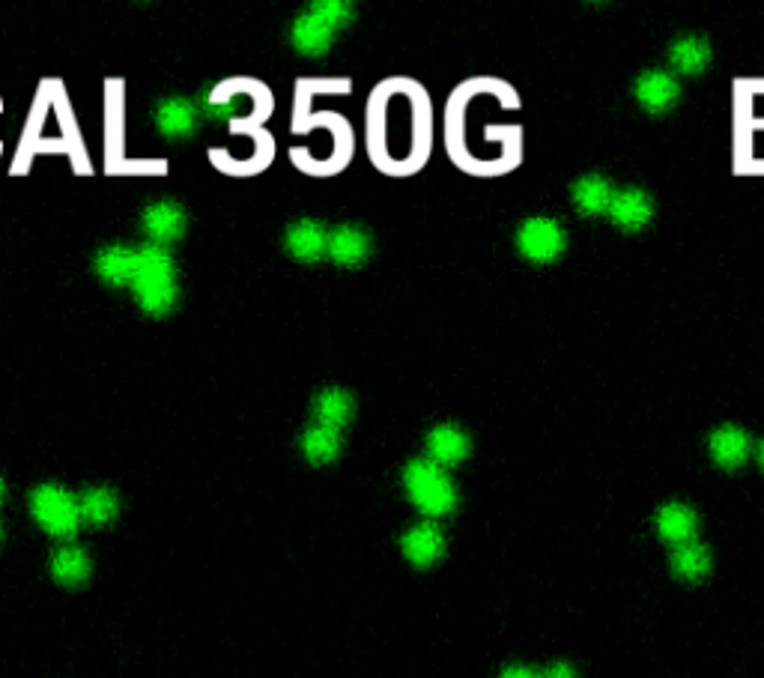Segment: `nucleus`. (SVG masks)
<instances>
[{"mask_svg":"<svg viewBox=\"0 0 764 678\" xmlns=\"http://www.w3.org/2000/svg\"><path fill=\"white\" fill-rule=\"evenodd\" d=\"M341 431H332V428H323V425H308L302 431V440H299V449L305 454L308 463L314 466H326L332 463L338 454H341Z\"/></svg>","mask_w":764,"mask_h":678,"instance_id":"30","label":"nucleus"},{"mask_svg":"<svg viewBox=\"0 0 764 678\" xmlns=\"http://www.w3.org/2000/svg\"><path fill=\"white\" fill-rule=\"evenodd\" d=\"M329 248V227L317 219H296L284 230V251L299 263H320Z\"/></svg>","mask_w":764,"mask_h":678,"instance_id":"16","label":"nucleus"},{"mask_svg":"<svg viewBox=\"0 0 764 678\" xmlns=\"http://www.w3.org/2000/svg\"><path fill=\"white\" fill-rule=\"evenodd\" d=\"M496 75H475L460 81L445 102L442 147L457 171L475 180L508 177L523 165L526 138L520 123H499L487 117V102L496 90Z\"/></svg>","mask_w":764,"mask_h":678,"instance_id":"2","label":"nucleus"},{"mask_svg":"<svg viewBox=\"0 0 764 678\" xmlns=\"http://www.w3.org/2000/svg\"><path fill=\"white\" fill-rule=\"evenodd\" d=\"M735 174L764 177V78L735 81Z\"/></svg>","mask_w":764,"mask_h":678,"instance_id":"6","label":"nucleus"},{"mask_svg":"<svg viewBox=\"0 0 764 678\" xmlns=\"http://www.w3.org/2000/svg\"><path fill=\"white\" fill-rule=\"evenodd\" d=\"M0 535H3V526H0Z\"/></svg>","mask_w":764,"mask_h":678,"instance_id":"37","label":"nucleus"},{"mask_svg":"<svg viewBox=\"0 0 764 678\" xmlns=\"http://www.w3.org/2000/svg\"><path fill=\"white\" fill-rule=\"evenodd\" d=\"M42 159H63L75 177L93 174V159L63 78H42L36 84L9 174L27 177Z\"/></svg>","mask_w":764,"mask_h":678,"instance_id":"4","label":"nucleus"},{"mask_svg":"<svg viewBox=\"0 0 764 678\" xmlns=\"http://www.w3.org/2000/svg\"><path fill=\"white\" fill-rule=\"evenodd\" d=\"M654 526H657V535L663 541H669L672 547H681L687 541H696L699 514L690 505H684V502H666V505L657 508Z\"/></svg>","mask_w":764,"mask_h":678,"instance_id":"26","label":"nucleus"},{"mask_svg":"<svg viewBox=\"0 0 764 678\" xmlns=\"http://www.w3.org/2000/svg\"><path fill=\"white\" fill-rule=\"evenodd\" d=\"M708 454L717 466L738 469L753 457V437L741 425L726 422V425H720L708 434Z\"/></svg>","mask_w":764,"mask_h":678,"instance_id":"19","label":"nucleus"},{"mask_svg":"<svg viewBox=\"0 0 764 678\" xmlns=\"http://www.w3.org/2000/svg\"><path fill=\"white\" fill-rule=\"evenodd\" d=\"M3 111H6V102H3V96H0V117H3ZM0 159H3V135H0Z\"/></svg>","mask_w":764,"mask_h":678,"instance_id":"34","label":"nucleus"},{"mask_svg":"<svg viewBox=\"0 0 764 678\" xmlns=\"http://www.w3.org/2000/svg\"><path fill=\"white\" fill-rule=\"evenodd\" d=\"M499 678H538V673L532 667H523V664H514V667H505Z\"/></svg>","mask_w":764,"mask_h":678,"instance_id":"33","label":"nucleus"},{"mask_svg":"<svg viewBox=\"0 0 764 678\" xmlns=\"http://www.w3.org/2000/svg\"><path fill=\"white\" fill-rule=\"evenodd\" d=\"M756 460H759V466L764 469V440L759 443V449H756Z\"/></svg>","mask_w":764,"mask_h":678,"instance_id":"35","label":"nucleus"},{"mask_svg":"<svg viewBox=\"0 0 764 678\" xmlns=\"http://www.w3.org/2000/svg\"><path fill=\"white\" fill-rule=\"evenodd\" d=\"M105 123H102V168L114 180H156L168 177L171 165L159 156H135L129 150L126 81L105 78Z\"/></svg>","mask_w":764,"mask_h":678,"instance_id":"5","label":"nucleus"},{"mask_svg":"<svg viewBox=\"0 0 764 678\" xmlns=\"http://www.w3.org/2000/svg\"><path fill=\"white\" fill-rule=\"evenodd\" d=\"M714 60V48H711V39L702 36V33H687V36H678L672 45H669V66H672V75H702Z\"/></svg>","mask_w":764,"mask_h":678,"instance_id":"23","label":"nucleus"},{"mask_svg":"<svg viewBox=\"0 0 764 678\" xmlns=\"http://www.w3.org/2000/svg\"><path fill=\"white\" fill-rule=\"evenodd\" d=\"M711 550L702 541H687L672 550V574L684 583H699L711 574Z\"/></svg>","mask_w":764,"mask_h":678,"instance_id":"28","label":"nucleus"},{"mask_svg":"<svg viewBox=\"0 0 764 678\" xmlns=\"http://www.w3.org/2000/svg\"><path fill=\"white\" fill-rule=\"evenodd\" d=\"M135 305L150 317H168L180 302V272L177 260L162 245L138 248L135 278L129 284Z\"/></svg>","mask_w":764,"mask_h":678,"instance_id":"7","label":"nucleus"},{"mask_svg":"<svg viewBox=\"0 0 764 678\" xmlns=\"http://www.w3.org/2000/svg\"><path fill=\"white\" fill-rule=\"evenodd\" d=\"M514 245L523 260L550 266L568 251V230L553 216H529L514 230Z\"/></svg>","mask_w":764,"mask_h":678,"instance_id":"11","label":"nucleus"},{"mask_svg":"<svg viewBox=\"0 0 764 678\" xmlns=\"http://www.w3.org/2000/svg\"><path fill=\"white\" fill-rule=\"evenodd\" d=\"M436 123L427 87L409 75H388L365 105V147L371 165L394 180L415 177L433 156Z\"/></svg>","mask_w":764,"mask_h":678,"instance_id":"1","label":"nucleus"},{"mask_svg":"<svg viewBox=\"0 0 764 678\" xmlns=\"http://www.w3.org/2000/svg\"><path fill=\"white\" fill-rule=\"evenodd\" d=\"M681 81L669 69H642L633 81V99L645 114H669L681 102Z\"/></svg>","mask_w":764,"mask_h":678,"instance_id":"12","label":"nucleus"},{"mask_svg":"<svg viewBox=\"0 0 764 678\" xmlns=\"http://www.w3.org/2000/svg\"><path fill=\"white\" fill-rule=\"evenodd\" d=\"M403 490L427 520L448 517L457 508V487L448 469L436 466L427 457H415L403 466Z\"/></svg>","mask_w":764,"mask_h":678,"instance_id":"8","label":"nucleus"},{"mask_svg":"<svg viewBox=\"0 0 764 678\" xmlns=\"http://www.w3.org/2000/svg\"><path fill=\"white\" fill-rule=\"evenodd\" d=\"M615 195V183L603 174H585L571 186V201L582 219L606 216Z\"/></svg>","mask_w":764,"mask_h":678,"instance_id":"25","label":"nucleus"},{"mask_svg":"<svg viewBox=\"0 0 764 678\" xmlns=\"http://www.w3.org/2000/svg\"><path fill=\"white\" fill-rule=\"evenodd\" d=\"M30 514L36 520V526L42 532H48L51 538H60V541H72L81 529V511H78V496L69 493L63 484H54V481H45V484H36L30 490Z\"/></svg>","mask_w":764,"mask_h":678,"instance_id":"9","label":"nucleus"},{"mask_svg":"<svg viewBox=\"0 0 764 678\" xmlns=\"http://www.w3.org/2000/svg\"><path fill=\"white\" fill-rule=\"evenodd\" d=\"M51 577L60 583V586H69V589H75V586H81L87 577H90V556H87V550L84 547H78V544H63L60 550H54V556H51Z\"/></svg>","mask_w":764,"mask_h":678,"instance_id":"27","label":"nucleus"},{"mask_svg":"<svg viewBox=\"0 0 764 678\" xmlns=\"http://www.w3.org/2000/svg\"><path fill=\"white\" fill-rule=\"evenodd\" d=\"M424 449H427V460H433L442 469H451L472 454V437L454 422H439L436 428L427 431Z\"/></svg>","mask_w":764,"mask_h":678,"instance_id":"15","label":"nucleus"},{"mask_svg":"<svg viewBox=\"0 0 764 678\" xmlns=\"http://www.w3.org/2000/svg\"><path fill=\"white\" fill-rule=\"evenodd\" d=\"M654 213H657L654 198H651L645 189H639V186L615 189L612 204H609V210H606L609 222L618 227V230H624V233H639L642 227L651 225Z\"/></svg>","mask_w":764,"mask_h":678,"instance_id":"14","label":"nucleus"},{"mask_svg":"<svg viewBox=\"0 0 764 678\" xmlns=\"http://www.w3.org/2000/svg\"><path fill=\"white\" fill-rule=\"evenodd\" d=\"M538 678H576L571 664H565V661H559V664H553V667H547L544 673H538Z\"/></svg>","mask_w":764,"mask_h":678,"instance_id":"32","label":"nucleus"},{"mask_svg":"<svg viewBox=\"0 0 764 678\" xmlns=\"http://www.w3.org/2000/svg\"><path fill=\"white\" fill-rule=\"evenodd\" d=\"M135 263H138V248L114 242V245H105L96 251L93 272L108 287H129L135 278Z\"/></svg>","mask_w":764,"mask_h":678,"instance_id":"22","label":"nucleus"},{"mask_svg":"<svg viewBox=\"0 0 764 678\" xmlns=\"http://www.w3.org/2000/svg\"><path fill=\"white\" fill-rule=\"evenodd\" d=\"M141 227H144V233L150 236V245L168 248L171 242H177V239L186 236L189 213L183 210V204H177V201H171V198H162V201H153V204L144 207V213H141Z\"/></svg>","mask_w":764,"mask_h":678,"instance_id":"13","label":"nucleus"},{"mask_svg":"<svg viewBox=\"0 0 764 678\" xmlns=\"http://www.w3.org/2000/svg\"><path fill=\"white\" fill-rule=\"evenodd\" d=\"M197 120H200V111L186 96H165L156 105V129L168 141H180V138L194 135Z\"/></svg>","mask_w":764,"mask_h":678,"instance_id":"24","label":"nucleus"},{"mask_svg":"<svg viewBox=\"0 0 764 678\" xmlns=\"http://www.w3.org/2000/svg\"><path fill=\"white\" fill-rule=\"evenodd\" d=\"M371 251H374V239L365 227L359 225H338L335 230H329V248H326V257L335 263V266H344V269H356L362 263L371 260Z\"/></svg>","mask_w":764,"mask_h":678,"instance_id":"17","label":"nucleus"},{"mask_svg":"<svg viewBox=\"0 0 764 678\" xmlns=\"http://www.w3.org/2000/svg\"><path fill=\"white\" fill-rule=\"evenodd\" d=\"M400 550H403V556L415 568H430L445 553V535H442V529L433 520H424V523H415L412 529L403 532Z\"/></svg>","mask_w":764,"mask_h":678,"instance_id":"20","label":"nucleus"},{"mask_svg":"<svg viewBox=\"0 0 764 678\" xmlns=\"http://www.w3.org/2000/svg\"><path fill=\"white\" fill-rule=\"evenodd\" d=\"M335 27H329L314 9H305L290 24V45L305 57H323L335 45Z\"/></svg>","mask_w":764,"mask_h":678,"instance_id":"18","label":"nucleus"},{"mask_svg":"<svg viewBox=\"0 0 764 678\" xmlns=\"http://www.w3.org/2000/svg\"><path fill=\"white\" fill-rule=\"evenodd\" d=\"M3 496H6V481L0 478V502H3Z\"/></svg>","mask_w":764,"mask_h":678,"instance_id":"36","label":"nucleus"},{"mask_svg":"<svg viewBox=\"0 0 764 678\" xmlns=\"http://www.w3.org/2000/svg\"><path fill=\"white\" fill-rule=\"evenodd\" d=\"M311 416H314V425L344 431L356 416V398H353V392H347L341 386H326L314 395Z\"/></svg>","mask_w":764,"mask_h":678,"instance_id":"21","label":"nucleus"},{"mask_svg":"<svg viewBox=\"0 0 764 678\" xmlns=\"http://www.w3.org/2000/svg\"><path fill=\"white\" fill-rule=\"evenodd\" d=\"M233 144L239 141L242 147H209L206 150V159L209 165L224 174V177H233V180H248V177H257L263 174L272 162H275V138L260 129L254 135H242V138H230Z\"/></svg>","mask_w":764,"mask_h":678,"instance_id":"10","label":"nucleus"},{"mask_svg":"<svg viewBox=\"0 0 764 678\" xmlns=\"http://www.w3.org/2000/svg\"><path fill=\"white\" fill-rule=\"evenodd\" d=\"M353 90L350 78H296L290 132L302 144L290 147V165L314 180L338 177L350 168L356 153L353 123L338 111H317L320 96H344Z\"/></svg>","mask_w":764,"mask_h":678,"instance_id":"3","label":"nucleus"},{"mask_svg":"<svg viewBox=\"0 0 764 678\" xmlns=\"http://www.w3.org/2000/svg\"><path fill=\"white\" fill-rule=\"evenodd\" d=\"M78 511H81V523L108 526L120 514V496L111 487H87L78 496Z\"/></svg>","mask_w":764,"mask_h":678,"instance_id":"29","label":"nucleus"},{"mask_svg":"<svg viewBox=\"0 0 764 678\" xmlns=\"http://www.w3.org/2000/svg\"><path fill=\"white\" fill-rule=\"evenodd\" d=\"M308 9H314L329 27H335V30H341V27H347L356 15V9H353V3H344V0H317V3H311Z\"/></svg>","mask_w":764,"mask_h":678,"instance_id":"31","label":"nucleus"}]
</instances>
